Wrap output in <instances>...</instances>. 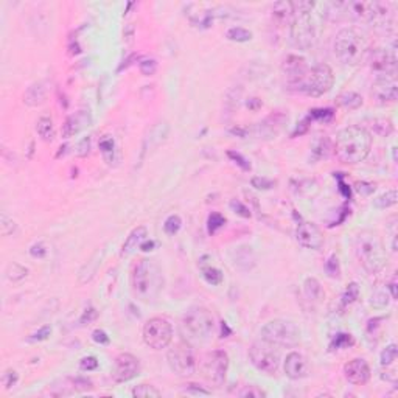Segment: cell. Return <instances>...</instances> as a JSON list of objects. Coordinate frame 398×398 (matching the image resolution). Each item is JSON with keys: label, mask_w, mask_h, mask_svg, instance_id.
<instances>
[{"label": "cell", "mask_w": 398, "mask_h": 398, "mask_svg": "<svg viewBox=\"0 0 398 398\" xmlns=\"http://www.w3.org/2000/svg\"><path fill=\"white\" fill-rule=\"evenodd\" d=\"M251 184H252V187H255V188H258V190H271V188H274L275 181L255 176V178H252V179H251Z\"/></svg>", "instance_id": "cell-44"}, {"label": "cell", "mask_w": 398, "mask_h": 398, "mask_svg": "<svg viewBox=\"0 0 398 398\" xmlns=\"http://www.w3.org/2000/svg\"><path fill=\"white\" fill-rule=\"evenodd\" d=\"M398 356V347L395 344H389L383 352H381V356H380V361H381V366H390Z\"/></svg>", "instance_id": "cell-39"}, {"label": "cell", "mask_w": 398, "mask_h": 398, "mask_svg": "<svg viewBox=\"0 0 398 398\" xmlns=\"http://www.w3.org/2000/svg\"><path fill=\"white\" fill-rule=\"evenodd\" d=\"M131 288L134 296L145 304L157 300L163 290V275L156 261L140 258L134 264L131 272Z\"/></svg>", "instance_id": "cell-2"}, {"label": "cell", "mask_w": 398, "mask_h": 398, "mask_svg": "<svg viewBox=\"0 0 398 398\" xmlns=\"http://www.w3.org/2000/svg\"><path fill=\"white\" fill-rule=\"evenodd\" d=\"M153 248H154V241H149V243H148V241H146V243L143 241V243L140 244V249H142V251H145V252L153 251Z\"/></svg>", "instance_id": "cell-61"}, {"label": "cell", "mask_w": 398, "mask_h": 398, "mask_svg": "<svg viewBox=\"0 0 398 398\" xmlns=\"http://www.w3.org/2000/svg\"><path fill=\"white\" fill-rule=\"evenodd\" d=\"M387 304H389V300H387L386 293H376L372 297V305H375V307H386Z\"/></svg>", "instance_id": "cell-60"}, {"label": "cell", "mask_w": 398, "mask_h": 398, "mask_svg": "<svg viewBox=\"0 0 398 398\" xmlns=\"http://www.w3.org/2000/svg\"><path fill=\"white\" fill-rule=\"evenodd\" d=\"M224 222H225V218H224L222 215L213 212V213L209 216V221H207V224H209V234L213 235L218 229H221V227L224 225Z\"/></svg>", "instance_id": "cell-40"}, {"label": "cell", "mask_w": 398, "mask_h": 398, "mask_svg": "<svg viewBox=\"0 0 398 398\" xmlns=\"http://www.w3.org/2000/svg\"><path fill=\"white\" fill-rule=\"evenodd\" d=\"M139 69H140V73H142V75H145V77H153V75L157 72V63H156V60H153V58H146V60H142V61H140Z\"/></svg>", "instance_id": "cell-41"}, {"label": "cell", "mask_w": 398, "mask_h": 398, "mask_svg": "<svg viewBox=\"0 0 398 398\" xmlns=\"http://www.w3.org/2000/svg\"><path fill=\"white\" fill-rule=\"evenodd\" d=\"M369 64L376 77H396V45L392 48H375L369 53Z\"/></svg>", "instance_id": "cell-13"}, {"label": "cell", "mask_w": 398, "mask_h": 398, "mask_svg": "<svg viewBox=\"0 0 398 398\" xmlns=\"http://www.w3.org/2000/svg\"><path fill=\"white\" fill-rule=\"evenodd\" d=\"M104 252H106L104 248H103L101 251L98 249V251L92 255V258L81 268V271H80V283H81V285H84V283H87V281H90V280L93 278V275L97 274V271H98V268H100V264H101V260H103V257H104Z\"/></svg>", "instance_id": "cell-22"}, {"label": "cell", "mask_w": 398, "mask_h": 398, "mask_svg": "<svg viewBox=\"0 0 398 398\" xmlns=\"http://www.w3.org/2000/svg\"><path fill=\"white\" fill-rule=\"evenodd\" d=\"M92 339L95 340L97 344H100V346H107V344L110 343L109 336H107L103 330H95V331L92 333Z\"/></svg>", "instance_id": "cell-55"}, {"label": "cell", "mask_w": 398, "mask_h": 398, "mask_svg": "<svg viewBox=\"0 0 398 398\" xmlns=\"http://www.w3.org/2000/svg\"><path fill=\"white\" fill-rule=\"evenodd\" d=\"M19 380V375L16 370H7L2 376V384L5 386V389H11Z\"/></svg>", "instance_id": "cell-50"}, {"label": "cell", "mask_w": 398, "mask_h": 398, "mask_svg": "<svg viewBox=\"0 0 398 398\" xmlns=\"http://www.w3.org/2000/svg\"><path fill=\"white\" fill-rule=\"evenodd\" d=\"M16 229H17L16 222L5 212H2V216H0V231H2V235L10 237L16 232Z\"/></svg>", "instance_id": "cell-38"}, {"label": "cell", "mask_w": 398, "mask_h": 398, "mask_svg": "<svg viewBox=\"0 0 398 398\" xmlns=\"http://www.w3.org/2000/svg\"><path fill=\"white\" fill-rule=\"evenodd\" d=\"M181 328L187 343L202 344L210 340L215 334L216 322L213 314L204 307H192L182 317Z\"/></svg>", "instance_id": "cell-6"}, {"label": "cell", "mask_w": 398, "mask_h": 398, "mask_svg": "<svg viewBox=\"0 0 398 398\" xmlns=\"http://www.w3.org/2000/svg\"><path fill=\"white\" fill-rule=\"evenodd\" d=\"M185 392H187V393H190V395H205V396L212 393L210 390L202 389V387H199L198 384H187Z\"/></svg>", "instance_id": "cell-57"}, {"label": "cell", "mask_w": 398, "mask_h": 398, "mask_svg": "<svg viewBox=\"0 0 398 398\" xmlns=\"http://www.w3.org/2000/svg\"><path fill=\"white\" fill-rule=\"evenodd\" d=\"M72 386H73L75 392H86V390H90V389L93 387L90 380H87V378H81V376L73 378V380H72Z\"/></svg>", "instance_id": "cell-47"}, {"label": "cell", "mask_w": 398, "mask_h": 398, "mask_svg": "<svg viewBox=\"0 0 398 398\" xmlns=\"http://www.w3.org/2000/svg\"><path fill=\"white\" fill-rule=\"evenodd\" d=\"M234 261L235 266L241 271H251L255 266V255L252 252V248L249 246H240L234 251Z\"/></svg>", "instance_id": "cell-23"}, {"label": "cell", "mask_w": 398, "mask_h": 398, "mask_svg": "<svg viewBox=\"0 0 398 398\" xmlns=\"http://www.w3.org/2000/svg\"><path fill=\"white\" fill-rule=\"evenodd\" d=\"M225 37L234 42H249L252 39V33L243 27H232L227 30Z\"/></svg>", "instance_id": "cell-30"}, {"label": "cell", "mask_w": 398, "mask_h": 398, "mask_svg": "<svg viewBox=\"0 0 398 398\" xmlns=\"http://www.w3.org/2000/svg\"><path fill=\"white\" fill-rule=\"evenodd\" d=\"M336 157L347 165H356L366 160L372 149V134L363 126H349L340 129L333 145Z\"/></svg>", "instance_id": "cell-1"}, {"label": "cell", "mask_w": 398, "mask_h": 398, "mask_svg": "<svg viewBox=\"0 0 398 398\" xmlns=\"http://www.w3.org/2000/svg\"><path fill=\"white\" fill-rule=\"evenodd\" d=\"M358 193H361L363 196H369L375 192V184H369V182H359L356 187Z\"/></svg>", "instance_id": "cell-58"}, {"label": "cell", "mask_w": 398, "mask_h": 398, "mask_svg": "<svg viewBox=\"0 0 398 398\" xmlns=\"http://www.w3.org/2000/svg\"><path fill=\"white\" fill-rule=\"evenodd\" d=\"M316 5L313 2H293L294 16L291 21V41L296 48L308 51L316 45L317 33L311 19V11Z\"/></svg>", "instance_id": "cell-5"}, {"label": "cell", "mask_w": 398, "mask_h": 398, "mask_svg": "<svg viewBox=\"0 0 398 398\" xmlns=\"http://www.w3.org/2000/svg\"><path fill=\"white\" fill-rule=\"evenodd\" d=\"M355 255L369 274L381 272L387 261L386 249L380 235L367 229L358 232L355 237Z\"/></svg>", "instance_id": "cell-3"}, {"label": "cell", "mask_w": 398, "mask_h": 398, "mask_svg": "<svg viewBox=\"0 0 398 398\" xmlns=\"http://www.w3.org/2000/svg\"><path fill=\"white\" fill-rule=\"evenodd\" d=\"M50 334H51V327H50V325H44V327H41L37 331H34V333L28 337V340H30V343H41V340L48 339Z\"/></svg>", "instance_id": "cell-42"}, {"label": "cell", "mask_w": 398, "mask_h": 398, "mask_svg": "<svg viewBox=\"0 0 398 398\" xmlns=\"http://www.w3.org/2000/svg\"><path fill=\"white\" fill-rule=\"evenodd\" d=\"M240 396H252V398H264L266 392L261 390L258 386H246L241 392Z\"/></svg>", "instance_id": "cell-48"}, {"label": "cell", "mask_w": 398, "mask_h": 398, "mask_svg": "<svg viewBox=\"0 0 398 398\" xmlns=\"http://www.w3.org/2000/svg\"><path fill=\"white\" fill-rule=\"evenodd\" d=\"M202 277L204 280L209 283V285L212 287H216V285H221L222 283V272L215 268V266H202Z\"/></svg>", "instance_id": "cell-32"}, {"label": "cell", "mask_w": 398, "mask_h": 398, "mask_svg": "<svg viewBox=\"0 0 398 398\" xmlns=\"http://www.w3.org/2000/svg\"><path fill=\"white\" fill-rule=\"evenodd\" d=\"M100 151L104 157L106 162H112L113 160V154H116V142H113V139L110 136H104L101 137L100 140Z\"/></svg>", "instance_id": "cell-31"}, {"label": "cell", "mask_w": 398, "mask_h": 398, "mask_svg": "<svg viewBox=\"0 0 398 398\" xmlns=\"http://www.w3.org/2000/svg\"><path fill=\"white\" fill-rule=\"evenodd\" d=\"M89 151H90V137H84L77 146V154L80 157H86L89 154Z\"/></svg>", "instance_id": "cell-54"}, {"label": "cell", "mask_w": 398, "mask_h": 398, "mask_svg": "<svg viewBox=\"0 0 398 398\" xmlns=\"http://www.w3.org/2000/svg\"><path fill=\"white\" fill-rule=\"evenodd\" d=\"M45 100V86L42 83H34L31 84L25 95H24V103L30 107H36L41 106Z\"/></svg>", "instance_id": "cell-24"}, {"label": "cell", "mask_w": 398, "mask_h": 398, "mask_svg": "<svg viewBox=\"0 0 398 398\" xmlns=\"http://www.w3.org/2000/svg\"><path fill=\"white\" fill-rule=\"evenodd\" d=\"M372 97L378 104L395 103L398 98L396 77H375L372 84Z\"/></svg>", "instance_id": "cell-16"}, {"label": "cell", "mask_w": 398, "mask_h": 398, "mask_svg": "<svg viewBox=\"0 0 398 398\" xmlns=\"http://www.w3.org/2000/svg\"><path fill=\"white\" fill-rule=\"evenodd\" d=\"M398 202V192L395 188L384 192L383 195H380L378 198L373 199V207L378 210H386L389 207H393Z\"/></svg>", "instance_id": "cell-28"}, {"label": "cell", "mask_w": 398, "mask_h": 398, "mask_svg": "<svg viewBox=\"0 0 398 398\" xmlns=\"http://www.w3.org/2000/svg\"><path fill=\"white\" fill-rule=\"evenodd\" d=\"M182 227V219L178 215H169L163 222V232L169 237L176 235Z\"/></svg>", "instance_id": "cell-34"}, {"label": "cell", "mask_w": 398, "mask_h": 398, "mask_svg": "<svg viewBox=\"0 0 398 398\" xmlns=\"http://www.w3.org/2000/svg\"><path fill=\"white\" fill-rule=\"evenodd\" d=\"M296 238L300 246L311 251H319L324 246V235L319 227L314 222L302 221L297 224L296 229Z\"/></svg>", "instance_id": "cell-17"}, {"label": "cell", "mask_w": 398, "mask_h": 398, "mask_svg": "<svg viewBox=\"0 0 398 398\" xmlns=\"http://www.w3.org/2000/svg\"><path fill=\"white\" fill-rule=\"evenodd\" d=\"M392 153H393V160L396 162V146H393V148H392Z\"/></svg>", "instance_id": "cell-63"}, {"label": "cell", "mask_w": 398, "mask_h": 398, "mask_svg": "<svg viewBox=\"0 0 398 398\" xmlns=\"http://www.w3.org/2000/svg\"><path fill=\"white\" fill-rule=\"evenodd\" d=\"M260 336L277 347H296L300 343V330L293 320L274 319L261 327Z\"/></svg>", "instance_id": "cell-7"}, {"label": "cell", "mask_w": 398, "mask_h": 398, "mask_svg": "<svg viewBox=\"0 0 398 398\" xmlns=\"http://www.w3.org/2000/svg\"><path fill=\"white\" fill-rule=\"evenodd\" d=\"M353 344H355V340H353V336H352V334H349V333H339V334H336V337L331 340L330 349H331V350L347 349V347H350V346H353Z\"/></svg>", "instance_id": "cell-36"}, {"label": "cell", "mask_w": 398, "mask_h": 398, "mask_svg": "<svg viewBox=\"0 0 398 398\" xmlns=\"http://www.w3.org/2000/svg\"><path fill=\"white\" fill-rule=\"evenodd\" d=\"M310 119L328 122V120L333 119V110H331V109H314V110H311V113H310Z\"/></svg>", "instance_id": "cell-49"}, {"label": "cell", "mask_w": 398, "mask_h": 398, "mask_svg": "<svg viewBox=\"0 0 398 398\" xmlns=\"http://www.w3.org/2000/svg\"><path fill=\"white\" fill-rule=\"evenodd\" d=\"M389 291H390V294H392V299L395 300V299H396V283H395V280L389 285Z\"/></svg>", "instance_id": "cell-62"}, {"label": "cell", "mask_w": 398, "mask_h": 398, "mask_svg": "<svg viewBox=\"0 0 398 398\" xmlns=\"http://www.w3.org/2000/svg\"><path fill=\"white\" fill-rule=\"evenodd\" d=\"M145 344L153 350L166 349L173 340V327L163 317H151L145 322L142 331Z\"/></svg>", "instance_id": "cell-9"}, {"label": "cell", "mask_w": 398, "mask_h": 398, "mask_svg": "<svg viewBox=\"0 0 398 398\" xmlns=\"http://www.w3.org/2000/svg\"><path fill=\"white\" fill-rule=\"evenodd\" d=\"M231 209H232L237 215H240V216H243V218H251V210H249L243 202H240V201H237V199L231 201Z\"/></svg>", "instance_id": "cell-51"}, {"label": "cell", "mask_w": 398, "mask_h": 398, "mask_svg": "<svg viewBox=\"0 0 398 398\" xmlns=\"http://www.w3.org/2000/svg\"><path fill=\"white\" fill-rule=\"evenodd\" d=\"M97 311H95V308H86V311L83 313V316H81V319H80V322L84 325V324H89V322H92L93 319H97Z\"/></svg>", "instance_id": "cell-59"}, {"label": "cell", "mask_w": 398, "mask_h": 398, "mask_svg": "<svg viewBox=\"0 0 398 398\" xmlns=\"http://www.w3.org/2000/svg\"><path fill=\"white\" fill-rule=\"evenodd\" d=\"M227 156H229L241 169H243V172H249V169H251V163H249V160L244 157V156H241L240 153H235V151H229V153H227Z\"/></svg>", "instance_id": "cell-43"}, {"label": "cell", "mask_w": 398, "mask_h": 398, "mask_svg": "<svg viewBox=\"0 0 398 398\" xmlns=\"http://www.w3.org/2000/svg\"><path fill=\"white\" fill-rule=\"evenodd\" d=\"M36 131L37 136L44 140V142H51L54 139V126H53V120L47 116H42L37 123H36Z\"/></svg>", "instance_id": "cell-27"}, {"label": "cell", "mask_w": 398, "mask_h": 398, "mask_svg": "<svg viewBox=\"0 0 398 398\" xmlns=\"http://www.w3.org/2000/svg\"><path fill=\"white\" fill-rule=\"evenodd\" d=\"M30 254H31V257H34V258H44V257L47 255V249H45V246H44L42 243H37V244H33V246H31Z\"/></svg>", "instance_id": "cell-56"}, {"label": "cell", "mask_w": 398, "mask_h": 398, "mask_svg": "<svg viewBox=\"0 0 398 398\" xmlns=\"http://www.w3.org/2000/svg\"><path fill=\"white\" fill-rule=\"evenodd\" d=\"M334 56L344 66H358L369 51L367 39L355 28H343L333 42Z\"/></svg>", "instance_id": "cell-4"}, {"label": "cell", "mask_w": 398, "mask_h": 398, "mask_svg": "<svg viewBox=\"0 0 398 398\" xmlns=\"http://www.w3.org/2000/svg\"><path fill=\"white\" fill-rule=\"evenodd\" d=\"M358 297H359V287H358V283H355V281H352L350 285L346 288V291H344V294H343V307H347V305H352L353 302H356L358 300Z\"/></svg>", "instance_id": "cell-37"}, {"label": "cell", "mask_w": 398, "mask_h": 398, "mask_svg": "<svg viewBox=\"0 0 398 398\" xmlns=\"http://www.w3.org/2000/svg\"><path fill=\"white\" fill-rule=\"evenodd\" d=\"M294 16L293 2H277L272 7V19L277 24H287L291 22Z\"/></svg>", "instance_id": "cell-25"}, {"label": "cell", "mask_w": 398, "mask_h": 398, "mask_svg": "<svg viewBox=\"0 0 398 398\" xmlns=\"http://www.w3.org/2000/svg\"><path fill=\"white\" fill-rule=\"evenodd\" d=\"M90 123H92L90 112L86 110V109H81L66 120V123L63 126V136L66 139H70V137L80 134L84 128L90 126Z\"/></svg>", "instance_id": "cell-20"}, {"label": "cell", "mask_w": 398, "mask_h": 398, "mask_svg": "<svg viewBox=\"0 0 398 398\" xmlns=\"http://www.w3.org/2000/svg\"><path fill=\"white\" fill-rule=\"evenodd\" d=\"M227 370H229V355L224 350H212L204 356L202 375L210 384L221 387L225 381Z\"/></svg>", "instance_id": "cell-12"}, {"label": "cell", "mask_w": 398, "mask_h": 398, "mask_svg": "<svg viewBox=\"0 0 398 398\" xmlns=\"http://www.w3.org/2000/svg\"><path fill=\"white\" fill-rule=\"evenodd\" d=\"M146 237H148V231H146L145 225L136 227V229L128 235L126 241L123 243L122 255H123V257H128V255H131L132 252H136L137 248H140V244L146 240Z\"/></svg>", "instance_id": "cell-21"}, {"label": "cell", "mask_w": 398, "mask_h": 398, "mask_svg": "<svg viewBox=\"0 0 398 398\" xmlns=\"http://www.w3.org/2000/svg\"><path fill=\"white\" fill-rule=\"evenodd\" d=\"M375 131L381 136H389L392 131H393V126H392V122L390 120H375Z\"/></svg>", "instance_id": "cell-46"}, {"label": "cell", "mask_w": 398, "mask_h": 398, "mask_svg": "<svg viewBox=\"0 0 398 398\" xmlns=\"http://www.w3.org/2000/svg\"><path fill=\"white\" fill-rule=\"evenodd\" d=\"M281 70H283V75H285L288 87L300 92L304 80L310 70V67L307 66V61L302 58V56L290 54V56H287V60L283 61Z\"/></svg>", "instance_id": "cell-14"}, {"label": "cell", "mask_w": 398, "mask_h": 398, "mask_svg": "<svg viewBox=\"0 0 398 398\" xmlns=\"http://www.w3.org/2000/svg\"><path fill=\"white\" fill-rule=\"evenodd\" d=\"M98 367V361L95 356H86L80 361V369L84 370V372H90V370H95Z\"/></svg>", "instance_id": "cell-52"}, {"label": "cell", "mask_w": 398, "mask_h": 398, "mask_svg": "<svg viewBox=\"0 0 398 398\" xmlns=\"http://www.w3.org/2000/svg\"><path fill=\"white\" fill-rule=\"evenodd\" d=\"M363 97L356 92H346L339 97V104L343 106L344 109L349 110H356L363 106Z\"/></svg>", "instance_id": "cell-29"}, {"label": "cell", "mask_w": 398, "mask_h": 398, "mask_svg": "<svg viewBox=\"0 0 398 398\" xmlns=\"http://www.w3.org/2000/svg\"><path fill=\"white\" fill-rule=\"evenodd\" d=\"M325 269H327V272H328V275H330V277H333V278L339 277V274H340V268H339V260H337V257H336V255H331V257L328 258L327 264H325Z\"/></svg>", "instance_id": "cell-45"}, {"label": "cell", "mask_w": 398, "mask_h": 398, "mask_svg": "<svg viewBox=\"0 0 398 398\" xmlns=\"http://www.w3.org/2000/svg\"><path fill=\"white\" fill-rule=\"evenodd\" d=\"M328 148H330V140H328V139H322V140L319 142V146H317L316 149H313V153L317 154V159H322V157H327Z\"/></svg>", "instance_id": "cell-53"}, {"label": "cell", "mask_w": 398, "mask_h": 398, "mask_svg": "<svg viewBox=\"0 0 398 398\" xmlns=\"http://www.w3.org/2000/svg\"><path fill=\"white\" fill-rule=\"evenodd\" d=\"M140 373V363L131 353H120L113 361L112 378L116 383H128Z\"/></svg>", "instance_id": "cell-15"}, {"label": "cell", "mask_w": 398, "mask_h": 398, "mask_svg": "<svg viewBox=\"0 0 398 398\" xmlns=\"http://www.w3.org/2000/svg\"><path fill=\"white\" fill-rule=\"evenodd\" d=\"M132 396H139V398H156L160 396V390H157L154 386L151 384H139L131 390Z\"/></svg>", "instance_id": "cell-35"}, {"label": "cell", "mask_w": 398, "mask_h": 398, "mask_svg": "<svg viewBox=\"0 0 398 398\" xmlns=\"http://www.w3.org/2000/svg\"><path fill=\"white\" fill-rule=\"evenodd\" d=\"M283 372L290 380L294 381L308 376V363L305 356L297 352H291L290 355H287L285 363H283Z\"/></svg>", "instance_id": "cell-19"}, {"label": "cell", "mask_w": 398, "mask_h": 398, "mask_svg": "<svg viewBox=\"0 0 398 398\" xmlns=\"http://www.w3.org/2000/svg\"><path fill=\"white\" fill-rule=\"evenodd\" d=\"M168 366L178 376L188 378L196 372V358L188 343H179L166 353Z\"/></svg>", "instance_id": "cell-11"}, {"label": "cell", "mask_w": 398, "mask_h": 398, "mask_svg": "<svg viewBox=\"0 0 398 398\" xmlns=\"http://www.w3.org/2000/svg\"><path fill=\"white\" fill-rule=\"evenodd\" d=\"M249 359H251V364L257 370L266 373V375H271V376L278 372L280 363H281V356H280L277 346H272L263 339L251 346Z\"/></svg>", "instance_id": "cell-8"}, {"label": "cell", "mask_w": 398, "mask_h": 398, "mask_svg": "<svg viewBox=\"0 0 398 398\" xmlns=\"http://www.w3.org/2000/svg\"><path fill=\"white\" fill-rule=\"evenodd\" d=\"M304 293H305L307 299L314 300V302L320 300V299L325 296V293H324V290H322V287H320L319 280L314 278V277L305 278V281H304Z\"/></svg>", "instance_id": "cell-26"}, {"label": "cell", "mask_w": 398, "mask_h": 398, "mask_svg": "<svg viewBox=\"0 0 398 398\" xmlns=\"http://www.w3.org/2000/svg\"><path fill=\"white\" fill-rule=\"evenodd\" d=\"M344 376L353 386H364L370 380V366L363 358H355L344 366Z\"/></svg>", "instance_id": "cell-18"}, {"label": "cell", "mask_w": 398, "mask_h": 398, "mask_svg": "<svg viewBox=\"0 0 398 398\" xmlns=\"http://www.w3.org/2000/svg\"><path fill=\"white\" fill-rule=\"evenodd\" d=\"M28 275V269L19 263H11L8 268H7V277L8 280H11L13 283H17L21 280H24L25 277Z\"/></svg>", "instance_id": "cell-33"}, {"label": "cell", "mask_w": 398, "mask_h": 398, "mask_svg": "<svg viewBox=\"0 0 398 398\" xmlns=\"http://www.w3.org/2000/svg\"><path fill=\"white\" fill-rule=\"evenodd\" d=\"M334 83L333 70L328 64H317L311 67L304 80L300 92H304L308 97H322L324 93L330 92Z\"/></svg>", "instance_id": "cell-10"}]
</instances>
